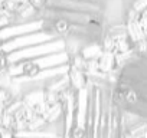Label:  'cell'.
Masks as SVG:
<instances>
[{"label": "cell", "mask_w": 147, "mask_h": 138, "mask_svg": "<svg viewBox=\"0 0 147 138\" xmlns=\"http://www.w3.org/2000/svg\"><path fill=\"white\" fill-rule=\"evenodd\" d=\"M10 60H9V53L6 52H0V71H7L10 66Z\"/></svg>", "instance_id": "obj_7"}, {"label": "cell", "mask_w": 147, "mask_h": 138, "mask_svg": "<svg viewBox=\"0 0 147 138\" xmlns=\"http://www.w3.org/2000/svg\"><path fill=\"white\" fill-rule=\"evenodd\" d=\"M138 23H140V26L143 27V30L146 32V30H147V15H141L140 19H138Z\"/></svg>", "instance_id": "obj_9"}, {"label": "cell", "mask_w": 147, "mask_h": 138, "mask_svg": "<svg viewBox=\"0 0 147 138\" xmlns=\"http://www.w3.org/2000/svg\"><path fill=\"white\" fill-rule=\"evenodd\" d=\"M6 111V105L5 104H2V102H0V115H2L3 112Z\"/></svg>", "instance_id": "obj_11"}, {"label": "cell", "mask_w": 147, "mask_h": 138, "mask_svg": "<svg viewBox=\"0 0 147 138\" xmlns=\"http://www.w3.org/2000/svg\"><path fill=\"white\" fill-rule=\"evenodd\" d=\"M131 9H134L137 13H144L147 10V0H134L133 5H131Z\"/></svg>", "instance_id": "obj_6"}, {"label": "cell", "mask_w": 147, "mask_h": 138, "mask_svg": "<svg viewBox=\"0 0 147 138\" xmlns=\"http://www.w3.org/2000/svg\"><path fill=\"white\" fill-rule=\"evenodd\" d=\"M6 2V0H0V3H5Z\"/></svg>", "instance_id": "obj_13"}, {"label": "cell", "mask_w": 147, "mask_h": 138, "mask_svg": "<svg viewBox=\"0 0 147 138\" xmlns=\"http://www.w3.org/2000/svg\"><path fill=\"white\" fill-rule=\"evenodd\" d=\"M125 26H127V35H128V39H130V42H131L133 45L146 39L144 30H143V27L140 26L138 20H137V22H127Z\"/></svg>", "instance_id": "obj_4"}, {"label": "cell", "mask_w": 147, "mask_h": 138, "mask_svg": "<svg viewBox=\"0 0 147 138\" xmlns=\"http://www.w3.org/2000/svg\"><path fill=\"white\" fill-rule=\"evenodd\" d=\"M144 35H146V40H147V30H146V32H144Z\"/></svg>", "instance_id": "obj_12"}, {"label": "cell", "mask_w": 147, "mask_h": 138, "mask_svg": "<svg viewBox=\"0 0 147 138\" xmlns=\"http://www.w3.org/2000/svg\"><path fill=\"white\" fill-rule=\"evenodd\" d=\"M102 53H104V49H102L101 43L100 42H91L87 46H84V49L81 50L80 55L85 60H98Z\"/></svg>", "instance_id": "obj_3"}, {"label": "cell", "mask_w": 147, "mask_h": 138, "mask_svg": "<svg viewBox=\"0 0 147 138\" xmlns=\"http://www.w3.org/2000/svg\"><path fill=\"white\" fill-rule=\"evenodd\" d=\"M98 68H100V72L105 75L111 74L115 69V55L111 52H104L98 59Z\"/></svg>", "instance_id": "obj_5"}, {"label": "cell", "mask_w": 147, "mask_h": 138, "mask_svg": "<svg viewBox=\"0 0 147 138\" xmlns=\"http://www.w3.org/2000/svg\"><path fill=\"white\" fill-rule=\"evenodd\" d=\"M29 3L36 9V10H42L46 6V0H29Z\"/></svg>", "instance_id": "obj_8"}, {"label": "cell", "mask_w": 147, "mask_h": 138, "mask_svg": "<svg viewBox=\"0 0 147 138\" xmlns=\"http://www.w3.org/2000/svg\"><path fill=\"white\" fill-rule=\"evenodd\" d=\"M45 7L97 15L104 17V0H46Z\"/></svg>", "instance_id": "obj_1"}, {"label": "cell", "mask_w": 147, "mask_h": 138, "mask_svg": "<svg viewBox=\"0 0 147 138\" xmlns=\"http://www.w3.org/2000/svg\"><path fill=\"white\" fill-rule=\"evenodd\" d=\"M12 2H15L16 5H25V3H29V0H12Z\"/></svg>", "instance_id": "obj_10"}, {"label": "cell", "mask_w": 147, "mask_h": 138, "mask_svg": "<svg viewBox=\"0 0 147 138\" xmlns=\"http://www.w3.org/2000/svg\"><path fill=\"white\" fill-rule=\"evenodd\" d=\"M66 76H68V81H69V86L72 89H75V91H84V89H87L88 82H90V78H88V75L84 71L77 69V68H74V66H69L68 68V72H66Z\"/></svg>", "instance_id": "obj_2"}]
</instances>
